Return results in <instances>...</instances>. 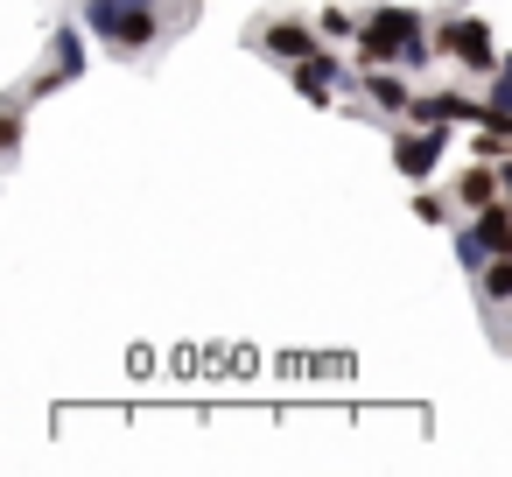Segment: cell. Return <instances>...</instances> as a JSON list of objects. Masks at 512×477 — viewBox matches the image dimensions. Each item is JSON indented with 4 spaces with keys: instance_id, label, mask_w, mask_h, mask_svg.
<instances>
[{
    "instance_id": "15",
    "label": "cell",
    "mask_w": 512,
    "mask_h": 477,
    "mask_svg": "<svg viewBox=\"0 0 512 477\" xmlns=\"http://www.w3.org/2000/svg\"><path fill=\"white\" fill-rule=\"evenodd\" d=\"M316 29H323L330 43H358V29H365V15H351V8H337V0H330V8L316 15Z\"/></svg>"
},
{
    "instance_id": "1",
    "label": "cell",
    "mask_w": 512,
    "mask_h": 477,
    "mask_svg": "<svg viewBox=\"0 0 512 477\" xmlns=\"http://www.w3.org/2000/svg\"><path fill=\"white\" fill-rule=\"evenodd\" d=\"M421 36H435V22L421 8H407V0H379V8H365L358 43H344V50H351L358 71H379V64H400Z\"/></svg>"
},
{
    "instance_id": "10",
    "label": "cell",
    "mask_w": 512,
    "mask_h": 477,
    "mask_svg": "<svg viewBox=\"0 0 512 477\" xmlns=\"http://www.w3.org/2000/svg\"><path fill=\"white\" fill-rule=\"evenodd\" d=\"M449 253H456V267H463L470 281H477V274H484V267L498 260V253L484 246V232H477V225H456V232H449Z\"/></svg>"
},
{
    "instance_id": "7",
    "label": "cell",
    "mask_w": 512,
    "mask_h": 477,
    "mask_svg": "<svg viewBox=\"0 0 512 477\" xmlns=\"http://www.w3.org/2000/svg\"><path fill=\"white\" fill-rule=\"evenodd\" d=\"M407 120H428V127H491V106L456 92V85H435V92H414V113Z\"/></svg>"
},
{
    "instance_id": "16",
    "label": "cell",
    "mask_w": 512,
    "mask_h": 477,
    "mask_svg": "<svg viewBox=\"0 0 512 477\" xmlns=\"http://www.w3.org/2000/svg\"><path fill=\"white\" fill-rule=\"evenodd\" d=\"M498 127H505V134H512V113H505V120H498Z\"/></svg>"
},
{
    "instance_id": "4",
    "label": "cell",
    "mask_w": 512,
    "mask_h": 477,
    "mask_svg": "<svg viewBox=\"0 0 512 477\" xmlns=\"http://www.w3.org/2000/svg\"><path fill=\"white\" fill-rule=\"evenodd\" d=\"M435 43H442V64L470 71V78H491L498 71V36L484 15H442L435 22Z\"/></svg>"
},
{
    "instance_id": "12",
    "label": "cell",
    "mask_w": 512,
    "mask_h": 477,
    "mask_svg": "<svg viewBox=\"0 0 512 477\" xmlns=\"http://www.w3.org/2000/svg\"><path fill=\"white\" fill-rule=\"evenodd\" d=\"M477 295H484L491 309H512V253H498V260L477 274Z\"/></svg>"
},
{
    "instance_id": "11",
    "label": "cell",
    "mask_w": 512,
    "mask_h": 477,
    "mask_svg": "<svg viewBox=\"0 0 512 477\" xmlns=\"http://www.w3.org/2000/svg\"><path fill=\"white\" fill-rule=\"evenodd\" d=\"M407 211H414L421 225H435V232H442V225H449L463 204H456V197H442V190H428V183H414V204H407Z\"/></svg>"
},
{
    "instance_id": "14",
    "label": "cell",
    "mask_w": 512,
    "mask_h": 477,
    "mask_svg": "<svg viewBox=\"0 0 512 477\" xmlns=\"http://www.w3.org/2000/svg\"><path fill=\"white\" fill-rule=\"evenodd\" d=\"M22 141H29V99L15 92L8 113H0V155H22Z\"/></svg>"
},
{
    "instance_id": "6",
    "label": "cell",
    "mask_w": 512,
    "mask_h": 477,
    "mask_svg": "<svg viewBox=\"0 0 512 477\" xmlns=\"http://www.w3.org/2000/svg\"><path fill=\"white\" fill-rule=\"evenodd\" d=\"M449 134L456 127H428V120H393V176L407 183H428L449 155Z\"/></svg>"
},
{
    "instance_id": "3",
    "label": "cell",
    "mask_w": 512,
    "mask_h": 477,
    "mask_svg": "<svg viewBox=\"0 0 512 477\" xmlns=\"http://www.w3.org/2000/svg\"><path fill=\"white\" fill-rule=\"evenodd\" d=\"M288 85H295V99H309L316 113H330V106H344V99L365 92V71H358L351 50L337 43V50H316V57L288 64Z\"/></svg>"
},
{
    "instance_id": "8",
    "label": "cell",
    "mask_w": 512,
    "mask_h": 477,
    "mask_svg": "<svg viewBox=\"0 0 512 477\" xmlns=\"http://www.w3.org/2000/svg\"><path fill=\"white\" fill-rule=\"evenodd\" d=\"M372 113H386V120H407L414 113V71L407 64H379V71H365V92H358Z\"/></svg>"
},
{
    "instance_id": "2",
    "label": "cell",
    "mask_w": 512,
    "mask_h": 477,
    "mask_svg": "<svg viewBox=\"0 0 512 477\" xmlns=\"http://www.w3.org/2000/svg\"><path fill=\"white\" fill-rule=\"evenodd\" d=\"M85 29L113 57H141L148 43H162V0H85Z\"/></svg>"
},
{
    "instance_id": "9",
    "label": "cell",
    "mask_w": 512,
    "mask_h": 477,
    "mask_svg": "<svg viewBox=\"0 0 512 477\" xmlns=\"http://www.w3.org/2000/svg\"><path fill=\"white\" fill-rule=\"evenodd\" d=\"M449 197H456L463 211H484V204H498V197H505V190H498V162H477V155H470V162L456 169Z\"/></svg>"
},
{
    "instance_id": "13",
    "label": "cell",
    "mask_w": 512,
    "mask_h": 477,
    "mask_svg": "<svg viewBox=\"0 0 512 477\" xmlns=\"http://www.w3.org/2000/svg\"><path fill=\"white\" fill-rule=\"evenodd\" d=\"M484 106H491V127L512 113V50H505V57H498V71L484 78Z\"/></svg>"
},
{
    "instance_id": "5",
    "label": "cell",
    "mask_w": 512,
    "mask_h": 477,
    "mask_svg": "<svg viewBox=\"0 0 512 477\" xmlns=\"http://www.w3.org/2000/svg\"><path fill=\"white\" fill-rule=\"evenodd\" d=\"M246 43L267 57V64H302V57H316V50H330V36L316 29V22H302V15H260L253 29H246Z\"/></svg>"
}]
</instances>
